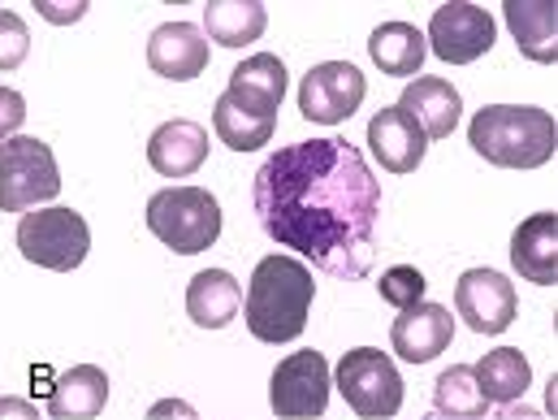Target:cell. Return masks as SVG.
Here are the masks:
<instances>
[{
	"mask_svg": "<svg viewBox=\"0 0 558 420\" xmlns=\"http://www.w3.org/2000/svg\"><path fill=\"white\" fill-rule=\"evenodd\" d=\"M260 230L333 278H364L377 252L381 182L338 135L278 147L252 182Z\"/></svg>",
	"mask_w": 558,
	"mask_h": 420,
	"instance_id": "cell-1",
	"label": "cell"
},
{
	"mask_svg": "<svg viewBox=\"0 0 558 420\" xmlns=\"http://www.w3.org/2000/svg\"><path fill=\"white\" fill-rule=\"evenodd\" d=\"M316 299V281L312 269L294 256H265L256 265V274L247 281V299H243V321L260 343H294L307 329V312Z\"/></svg>",
	"mask_w": 558,
	"mask_h": 420,
	"instance_id": "cell-2",
	"label": "cell"
},
{
	"mask_svg": "<svg viewBox=\"0 0 558 420\" xmlns=\"http://www.w3.org/2000/svg\"><path fill=\"white\" fill-rule=\"evenodd\" d=\"M468 143L498 169H542L555 160L558 122L537 105H485L468 127Z\"/></svg>",
	"mask_w": 558,
	"mask_h": 420,
	"instance_id": "cell-3",
	"label": "cell"
},
{
	"mask_svg": "<svg viewBox=\"0 0 558 420\" xmlns=\"http://www.w3.org/2000/svg\"><path fill=\"white\" fill-rule=\"evenodd\" d=\"M147 230L178 256H199L221 239V204L204 187H165L147 200Z\"/></svg>",
	"mask_w": 558,
	"mask_h": 420,
	"instance_id": "cell-4",
	"label": "cell"
},
{
	"mask_svg": "<svg viewBox=\"0 0 558 420\" xmlns=\"http://www.w3.org/2000/svg\"><path fill=\"white\" fill-rule=\"evenodd\" d=\"M333 386L360 420H390L403 408V377H399L395 360L377 347L342 351V360L333 369Z\"/></svg>",
	"mask_w": 558,
	"mask_h": 420,
	"instance_id": "cell-5",
	"label": "cell"
},
{
	"mask_svg": "<svg viewBox=\"0 0 558 420\" xmlns=\"http://www.w3.org/2000/svg\"><path fill=\"white\" fill-rule=\"evenodd\" d=\"M17 252L52 274H70L92 252V230L74 208H31L17 221Z\"/></svg>",
	"mask_w": 558,
	"mask_h": 420,
	"instance_id": "cell-6",
	"label": "cell"
},
{
	"mask_svg": "<svg viewBox=\"0 0 558 420\" xmlns=\"http://www.w3.org/2000/svg\"><path fill=\"white\" fill-rule=\"evenodd\" d=\"M61 195V169L44 140L13 135L0 147V213H31Z\"/></svg>",
	"mask_w": 558,
	"mask_h": 420,
	"instance_id": "cell-7",
	"label": "cell"
},
{
	"mask_svg": "<svg viewBox=\"0 0 558 420\" xmlns=\"http://www.w3.org/2000/svg\"><path fill=\"white\" fill-rule=\"evenodd\" d=\"M329 364L320 351H290L269 377V404L278 420H320L329 408Z\"/></svg>",
	"mask_w": 558,
	"mask_h": 420,
	"instance_id": "cell-8",
	"label": "cell"
},
{
	"mask_svg": "<svg viewBox=\"0 0 558 420\" xmlns=\"http://www.w3.org/2000/svg\"><path fill=\"white\" fill-rule=\"evenodd\" d=\"M494 39H498L494 17L481 4H468V0L437 4L433 17H428V35H424V44L446 65H472V61H481L494 48Z\"/></svg>",
	"mask_w": 558,
	"mask_h": 420,
	"instance_id": "cell-9",
	"label": "cell"
},
{
	"mask_svg": "<svg viewBox=\"0 0 558 420\" xmlns=\"http://www.w3.org/2000/svg\"><path fill=\"white\" fill-rule=\"evenodd\" d=\"M368 96V79L351 61H320L299 83V113L320 127L347 122Z\"/></svg>",
	"mask_w": 558,
	"mask_h": 420,
	"instance_id": "cell-10",
	"label": "cell"
},
{
	"mask_svg": "<svg viewBox=\"0 0 558 420\" xmlns=\"http://www.w3.org/2000/svg\"><path fill=\"white\" fill-rule=\"evenodd\" d=\"M454 312L476 334H502L520 316V299L507 274L498 269H468L454 281Z\"/></svg>",
	"mask_w": 558,
	"mask_h": 420,
	"instance_id": "cell-11",
	"label": "cell"
},
{
	"mask_svg": "<svg viewBox=\"0 0 558 420\" xmlns=\"http://www.w3.org/2000/svg\"><path fill=\"white\" fill-rule=\"evenodd\" d=\"M208 35L195 26V22H165L151 31L147 39V65L160 74V79H173V83H191L208 70Z\"/></svg>",
	"mask_w": 558,
	"mask_h": 420,
	"instance_id": "cell-12",
	"label": "cell"
},
{
	"mask_svg": "<svg viewBox=\"0 0 558 420\" xmlns=\"http://www.w3.org/2000/svg\"><path fill=\"white\" fill-rule=\"evenodd\" d=\"M450 338H454V316H450V308H441V303H412V308H403L399 316H395V329H390V343H395V351L408 360V364H428V360H437L446 347H450Z\"/></svg>",
	"mask_w": 558,
	"mask_h": 420,
	"instance_id": "cell-13",
	"label": "cell"
},
{
	"mask_svg": "<svg viewBox=\"0 0 558 420\" xmlns=\"http://www.w3.org/2000/svg\"><path fill=\"white\" fill-rule=\"evenodd\" d=\"M368 147H373V156H377L381 169H390V173H416L424 152H428V140H424V131H420L399 105H390V109H381L368 122Z\"/></svg>",
	"mask_w": 558,
	"mask_h": 420,
	"instance_id": "cell-14",
	"label": "cell"
},
{
	"mask_svg": "<svg viewBox=\"0 0 558 420\" xmlns=\"http://www.w3.org/2000/svg\"><path fill=\"white\" fill-rule=\"evenodd\" d=\"M511 265L524 281H558V213H533L511 235Z\"/></svg>",
	"mask_w": 558,
	"mask_h": 420,
	"instance_id": "cell-15",
	"label": "cell"
},
{
	"mask_svg": "<svg viewBox=\"0 0 558 420\" xmlns=\"http://www.w3.org/2000/svg\"><path fill=\"white\" fill-rule=\"evenodd\" d=\"M208 160V131L191 118H173L151 131L147 140V165L165 178H191Z\"/></svg>",
	"mask_w": 558,
	"mask_h": 420,
	"instance_id": "cell-16",
	"label": "cell"
},
{
	"mask_svg": "<svg viewBox=\"0 0 558 420\" xmlns=\"http://www.w3.org/2000/svg\"><path fill=\"white\" fill-rule=\"evenodd\" d=\"M226 96L260 118H278L281 100H286V65L274 52H256L243 65L230 70V87Z\"/></svg>",
	"mask_w": 558,
	"mask_h": 420,
	"instance_id": "cell-17",
	"label": "cell"
},
{
	"mask_svg": "<svg viewBox=\"0 0 558 420\" xmlns=\"http://www.w3.org/2000/svg\"><path fill=\"white\" fill-rule=\"evenodd\" d=\"M399 109L424 131V140H450V131L459 127L463 100L446 79L424 74L416 83H408V92L399 96Z\"/></svg>",
	"mask_w": 558,
	"mask_h": 420,
	"instance_id": "cell-18",
	"label": "cell"
},
{
	"mask_svg": "<svg viewBox=\"0 0 558 420\" xmlns=\"http://www.w3.org/2000/svg\"><path fill=\"white\" fill-rule=\"evenodd\" d=\"M109 404V373L100 364H74L48 395V420H92Z\"/></svg>",
	"mask_w": 558,
	"mask_h": 420,
	"instance_id": "cell-19",
	"label": "cell"
},
{
	"mask_svg": "<svg viewBox=\"0 0 558 420\" xmlns=\"http://www.w3.org/2000/svg\"><path fill=\"white\" fill-rule=\"evenodd\" d=\"M507 26L515 35V48L537 61V65H555L558 61V4L546 0H507L502 4Z\"/></svg>",
	"mask_w": 558,
	"mask_h": 420,
	"instance_id": "cell-20",
	"label": "cell"
},
{
	"mask_svg": "<svg viewBox=\"0 0 558 420\" xmlns=\"http://www.w3.org/2000/svg\"><path fill=\"white\" fill-rule=\"evenodd\" d=\"M243 308V286L230 269H204L186 286V312L199 329H226Z\"/></svg>",
	"mask_w": 558,
	"mask_h": 420,
	"instance_id": "cell-21",
	"label": "cell"
},
{
	"mask_svg": "<svg viewBox=\"0 0 558 420\" xmlns=\"http://www.w3.org/2000/svg\"><path fill=\"white\" fill-rule=\"evenodd\" d=\"M269 9L260 0H213L204 4V35L217 39L221 48H247L265 35Z\"/></svg>",
	"mask_w": 558,
	"mask_h": 420,
	"instance_id": "cell-22",
	"label": "cell"
},
{
	"mask_svg": "<svg viewBox=\"0 0 558 420\" xmlns=\"http://www.w3.org/2000/svg\"><path fill=\"white\" fill-rule=\"evenodd\" d=\"M368 57L377 61L381 74L412 79V74H420V65H424V57H428L424 31L412 26V22H381V26L368 35Z\"/></svg>",
	"mask_w": 558,
	"mask_h": 420,
	"instance_id": "cell-23",
	"label": "cell"
},
{
	"mask_svg": "<svg viewBox=\"0 0 558 420\" xmlns=\"http://www.w3.org/2000/svg\"><path fill=\"white\" fill-rule=\"evenodd\" d=\"M472 373L489 404H520V395L533 386V364L524 360L520 347H498V351L481 356V364H472Z\"/></svg>",
	"mask_w": 558,
	"mask_h": 420,
	"instance_id": "cell-24",
	"label": "cell"
},
{
	"mask_svg": "<svg viewBox=\"0 0 558 420\" xmlns=\"http://www.w3.org/2000/svg\"><path fill=\"white\" fill-rule=\"evenodd\" d=\"M433 412L437 420H485L489 399L481 395L472 364H454L433 382Z\"/></svg>",
	"mask_w": 558,
	"mask_h": 420,
	"instance_id": "cell-25",
	"label": "cell"
},
{
	"mask_svg": "<svg viewBox=\"0 0 558 420\" xmlns=\"http://www.w3.org/2000/svg\"><path fill=\"white\" fill-rule=\"evenodd\" d=\"M213 131H217V140L226 143L230 152H256V147H265V143L274 140L278 118H260V113L234 105L230 96H217V105H213Z\"/></svg>",
	"mask_w": 558,
	"mask_h": 420,
	"instance_id": "cell-26",
	"label": "cell"
},
{
	"mask_svg": "<svg viewBox=\"0 0 558 420\" xmlns=\"http://www.w3.org/2000/svg\"><path fill=\"white\" fill-rule=\"evenodd\" d=\"M424 274H420L416 265H395V269H386L381 274V281H377V290H381V299L390 303V308H412V303H420L424 299Z\"/></svg>",
	"mask_w": 558,
	"mask_h": 420,
	"instance_id": "cell-27",
	"label": "cell"
},
{
	"mask_svg": "<svg viewBox=\"0 0 558 420\" xmlns=\"http://www.w3.org/2000/svg\"><path fill=\"white\" fill-rule=\"evenodd\" d=\"M31 52V35H26V22L13 13V9H0V74L17 70Z\"/></svg>",
	"mask_w": 558,
	"mask_h": 420,
	"instance_id": "cell-28",
	"label": "cell"
},
{
	"mask_svg": "<svg viewBox=\"0 0 558 420\" xmlns=\"http://www.w3.org/2000/svg\"><path fill=\"white\" fill-rule=\"evenodd\" d=\"M22 122H26V100H22V92L0 87V147L22 131Z\"/></svg>",
	"mask_w": 558,
	"mask_h": 420,
	"instance_id": "cell-29",
	"label": "cell"
},
{
	"mask_svg": "<svg viewBox=\"0 0 558 420\" xmlns=\"http://www.w3.org/2000/svg\"><path fill=\"white\" fill-rule=\"evenodd\" d=\"M35 9H39L48 22L70 26V22H78V17L87 13V0H74V4H61V0H35Z\"/></svg>",
	"mask_w": 558,
	"mask_h": 420,
	"instance_id": "cell-30",
	"label": "cell"
},
{
	"mask_svg": "<svg viewBox=\"0 0 558 420\" xmlns=\"http://www.w3.org/2000/svg\"><path fill=\"white\" fill-rule=\"evenodd\" d=\"M147 420H199V412L186 399H160L147 408Z\"/></svg>",
	"mask_w": 558,
	"mask_h": 420,
	"instance_id": "cell-31",
	"label": "cell"
},
{
	"mask_svg": "<svg viewBox=\"0 0 558 420\" xmlns=\"http://www.w3.org/2000/svg\"><path fill=\"white\" fill-rule=\"evenodd\" d=\"M0 417L4 420H48V412H39L26 399H0Z\"/></svg>",
	"mask_w": 558,
	"mask_h": 420,
	"instance_id": "cell-32",
	"label": "cell"
},
{
	"mask_svg": "<svg viewBox=\"0 0 558 420\" xmlns=\"http://www.w3.org/2000/svg\"><path fill=\"white\" fill-rule=\"evenodd\" d=\"M494 420H546L537 408H524V404H502L498 412H494Z\"/></svg>",
	"mask_w": 558,
	"mask_h": 420,
	"instance_id": "cell-33",
	"label": "cell"
}]
</instances>
